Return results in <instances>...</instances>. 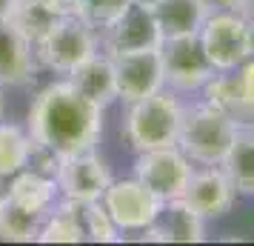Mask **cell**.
<instances>
[{
    "mask_svg": "<svg viewBox=\"0 0 254 246\" xmlns=\"http://www.w3.org/2000/svg\"><path fill=\"white\" fill-rule=\"evenodd\" d=\"M66 81H69L83 97H89L92 103L103 106V109L117 100L115 60H112V55H106L103 49L94 52L92 58H86L80 66H74V69L66 75Z\"/></svg>",
    "mask_w": 254,
    "mask_h": 246,
    "instance_id": "obj_15",
    "label": "cell"
},
{
    "mask_svg": "<svg viewBox=\"0 0 254 246\" xmlns=\"http://www.w3.org/2000/svg\"><path fill=\"white\" fill-rule=\"evenodd\" d=\"M115 83H117V100L134 103L149 94L166 89V75H163L160 46L157 49H140L115 55Z\"/></svg>",
    "mask_w": 254,
    "mask_h": 246,
    "instance_id": "obj_11",
    "label": "cell"
},
{
    "mask_svg": "<svg viewBox=\"0 0 254 246\" xmlns=\"http://www.w3.org/2000/svg\"><path fill=\"white\" fill-rule=\"evenodd\" d=\"M100 200L120 226V232H140V229L151 226L163 212V200L134 175L123 177V180L112 177V183L106 186Z\"/></svg>",
    "mask_w": 254,
    "mask_h": 246,
    "instance_id": "obj_9",
    "label": "cell"
},
{
    "mask_svg": "<svg viewBox=\"0 0 254 246\" xmlns=\"http://www.w3.org/2000/svg\"><path fill=\"white\" fill-rule=\"evenodd\" d=\"M40 215L20 209L6 192H0V241H12V244H32L37 241L40 232Z\"/></svg>",
    "mask_w": 254,
    "mask_h": 246,
    "instance_id": "obj_23",
    "label": "cell"
},
{
    "mask_svg": "<svg viewBox=\"0 0 254 246\" xmlns=\"http://www.w3.org/2000/svg\"><path fill=\"white\" fill-rule=\"evenodd\" d=\"M103 106L83 97L66 78L43 86L26 117V132L35 143L32 166L55 175L60 158L97 149L103 135Z\"/></svg>",
    "mask_w": 254,
    "mask_h": 246,
    "instance_id": "obj_1",
    "label": "cell"
},
{
    "mask_svg": "<svg viewBox=\"0 0 254 246\" xmlns=\"http://www.w3.org/2000/svg\"><path fill=\"white\" fill-rule=\"evenodd\" d=\"M151 14H154L157 29H160L163 40H166V37L197 35L208 9L203 0H157L151 6Z\"/></svg>",
    "mask_w": 254,
    "mask_h": 246,
    "instance_id": "obj_17",
    "label": "cell"
},
{
    "mask_svg": "<svg viewBox=\"0 0 254 246\" xmlns=\"http://www.w3.org/2000/svg\"><path fill=\"white\" fill-rule=\"evenodd\" d=\"M80 218L83 229H86V241H92V244H120L123 241V232L103 206V200L80 203Z\"/></svg>",
    "mask_w": 254,
    "mask_h": 246,
    "instance_id": "obj_24",
    "label": "cell"
},
{
    "mask_svg": "<svg viewBox=\"0 0 254 246\" xmlns=\"http://www.w3.org/2000/svg\"><path fill=\"white\" fill-rule=\"evenodd\" d=\"M126 106L128 109L120 123V135L134 155L177 143L186 112L183 94L172 92V89H160V92Z\"/></svg>",
    "mask_w": 254,
    "mask_h": 246,
    "instance_id": "obj_2",
    "label": "cell"
},
{
    "mask_svg": "<svg viewBox=\"0 0 254 246\" xmlns=\"http://www.w3.org/2000/svg\"><path fill=\"white\" fill-rule=\"evenodd\" d=\"M246 20H249V37H252V52H254V9L246 14Z\"/></svg>",
    "mask_w": 254,
    "mask_h": 246,
    "instance_id": "obj_29",
    "label": "cell"
},
{
    "mask_svg": "<svg viewBox=\"0 0 254 246\" xmlns=\"http://www.w3.org/2000/svg\"><path fill=\"white\" fill-rule=\"evenodd\" d=\"M234 135H237L234 120L203 97L197 103H186L177 146L189 155L194 166H220Z\"/></svg>",
    "mask_w": 254,
    "mask_h": 246,
    "instance_id": "obj_3",
    "label": "cell"
},
{
    "mask_svg": "<svg viewBox=\"0 0 254 246\" xmlns=\"http://www.w3.org/2000/svg\"><path fill=\"white\" fill-rule=\"evenodd\" d=\"M55 180H58L60 198L80 206V203H92V200L103 198L106 186L112 183V172H109L106 161L97 155V149H89V152L60 158L58 169H55Z\"/></svg>",
    "mask_w": 254,
    "mask_h": 246,
    "instance_id": "obj_10",
    "label": "cell"
},
{
    "mask_svg": "<svg viewBox=\"0 0 254 246\" xmlns=\"http://www.w3.org/2000/svg\"><path fill=\"white\" fill-rule=\"evenodd\" d=\"M183 200L200 218L211 221V218H223L231 212L237 200V189L223 166H200V169L194 166L189 186L183 192Z\"/></svg>",
    "mask_w": 254,
    "mask_h": 246,
    "instance_id": "obj_13",
    "label": "cell"
},
{
    "mask_svg": "<svg viewBox=\"0 0 254 246\" xmlns=\"http://www.w3.org/2000/svg\"><path fill=\"white\" fill-rule=\"evenodd\" d=\"M191 172H194V164L177 143L134 155V177L143 180L163 203L183 198Z\"/></svg>",
    "mask_w": 254,
    "mask_h": 246,
    "instance_id": "obj_7",
    "label": "cell"
},
{
    "mask_svg": "<svg viewBox=\"0 0 254 246\" xmlns=\"http://www.w3.org/2000/svg\"><path fill=\"white\" fill-rule=\"evenodd\" d=\"M131 3H140V6H149V9H151V6H154L157 0H131Z\"/></svg>",
    "mask_w": 254,
    "mask_h": 246,
    "instance_id": "obj_30",
    "label": "cell"
},
{
    "mask_svg": "<svg viewBox=\"0 0 254 246\" xmlns=\"http://www.w3.org/2000/svg\"><path fill=\"white\" fill-rule=\"evenodd\" d=\"M220 166L231 177L237 195H254V129H237Z\"/></svg>",
    "mask_w": 254,
    "mask_h": 246,
    "instance_id": "obj_20",
    "label": "cell"
},
{
    "mask_svg": "<svg viewBox=\"0 0 254 246\" xmlns=\"http://www.w3.org/2000/svg\"><path fill=\"white\" fill-rule=\"evenodd\" d=\"M63 14L49 6L46 0H14L12 12H9V20L14 23V29L35 46L43 37L49 35V29L58 23Z\"/></svg>",
    "mask_w": 254,
    "mask_h": 246,
    "instance_id": "obj_21",
    "label": "cell"
},
{
    "mask_svg": "<svg viewBox=\"0 0 254 246\" xmlns=\"http://www.w3.org/2000/svg\"><path fill=\"white\" fill-rule=\"evenodd\" d=\"M128 3L131 0H77L74 3V14L80 20H86L100 35L106 26H112L120 14L126 12Z\"/></svg>",
    "mask_w": 254,
    "mask_h": 246,
    "instance_id": "obj_25",
    "label": "cell"
},
{
    "mask_svg": "<svg viewBox=\"0 0 254 246\" xmlns=\"http://www.w3.org/2000/svg\"><path fill=\"white\" fill-rule=\"evenodd\" d=\"M160 60L166 75V89L177 94L203 92V86L211 81L214 66L208 63L200 35L186 37H166L160 40Z\"/></svg>",
    "mask_w": 254,
    "mask_h": 246,
    "instance_id": "obj_6",
    "label": "cell"
},
{
    "mask_svg": "<svg viewBox=\"0 0 254 246\" xmlns=\"http://www.w3.org/2000/svg\"><path fill=\"white\" fill-rule=\"evenodd\" d=\"M0 120H3V94H0Z\"/></svg>",
    "mask_w": 254,
    "mask_h": 246,
    "instance_id": "obj_31",
    "label": "cell"
},
{
    "mask_svg": "<svg viewBox=\"0 0 254 246\" xmlns=\"http://www.w3.org/2000/svg\"><path fill=\"white\" fill-rule=\"evenodd\" d=\"M157 223L166 232V244H200V241H206V218H200L183 198L163 203Z\"/></svg>",
    "mask_w": 254,
    "mask_h": 246,
    "instance_id": "obj_19",
    "label": "cell"
},
{
    "mask_svg": "<svg viewBox=\"0 0 254 246\" xmlns=\"http://www.w3.org/2000/svg\"><path fill=\"white\" fill-rule=\"evenodd\" d=\"M200 43L214 72H231L243 60L254 55L252 37H249V20L237 12H208L200 26Z\"/></svg>",
    "mask_w": 254,
    "mask_h": 246,
    "instance_id": "obj_5",
    "label": "cell"
},
{
    "mask_svg": "<svg viewBox=\"0 0 254 246\" xmlns=\"http://www.w3.org/2000/svg\"><path fill=\"white\" fill-rule=\"evenodd\" d=\"M160 40L163 35L151 9L140 3H128L126 12L100 32V49L112 58L126 55V52H140V49H157Z\"/></svg>",
    "mask_w": 254,
    "mask_h": 246,
    "instance_id": "obj_12",
    "label": "cell"
},
{
    "mask_svg": "<svg viewBox=\"0 0 254 246\" xmlns=\"http://www.w3.org/2000/svg\"><path fill=\"white\" fill-rule=\"evenodd\" d=\"M35 46L26 40L9 17L0 20V89L29 86L37 75Z\"/></svg>",
    "mask_w": 254,
    "mask_h": 246,
    "instance_id": "obj_14",
    "label": "cell"
},
{
    "mask_svg": "<svg viewBox=\"0 0 254 246\" xmlns=\"http://www.w3.org/2000/svg\"><path fill=\"white\" fill-rule=\"evenodd\" d=\"M203 97L234 120L237 129H254V55L231 72H214Z\"/></svg>",
    "mask_w": 254,
    "mask_h": 246,
    "instance_id": "obj_8",
    "label": "cell"
},
{
    "mask_svg": "<svg viewBox=\"0 0 254 246\" xmlns=\"http://www.w3.org/2000/svg\"><path fill=\"white\" fill-rule=\"evenodd\" d=\"M208 12H237L249 14L254 9V0H203Z\"/></svg>",
    "mask_w": 254,
    "mask_h": 246,
    "instance_id": "obj_26",
    "label": "cell"
},
{
    "mask_svg": "<svg viewBox=\"0 0 254 246\" xmlns=\"http://www.w3.org/2000/svg\"><path fill=\"white\" fill-rule=\"evenodd\" d=\"M94 52H100V35L77 14H63L49 29V35L40 43H35L37 66L55 72L60 78H66L74 66H80Z\"/></svg>",
    "mask_w": 254,
    "mask_h": 246,
    "instance_id": "obj_4",
    "label": "cell"
},
{
    "mask_svg": "<svg viewBox=\"0 0 254 246\" xmlns=\"http://www.w3.org/2000/svg\"><path fill=\"white\" fill-rule=\"evenodd\" d=\"M32 155H35L32 135L17 123L0 120V180H9L20 169L32 166Z\"/></svg>",
    "mask_w": 254,
    "mask_h": 246,
    "instance_id": "obj_22",
    "label": "cell"
},
{
    "mask_svg": "<svg viewBox=\"0 0 254 246\" xmlns=\"http://www.w3.org/2000/svg\"><path fill=\"white\" fill-rule=\"evenodd\" d=\"M12 6H14V0H0V20H3V17H9Z\"/></svg>",
    "mask_w": 254,
    "mask_h": 246,
    "instance_id": "obj_28",
    "label": "cell"
},
{
    "mask_svg": "<svg viewBox=\"0 0 254 246\" xmlns=\"http://www.w3.org/2000/svg\"><path fill=\"white\" fill-rule=\"evenodd\" d=\"M6 195H9L20 209L43 218V215L60 200V189H58L55 175H49L43 169H35V166H26L17 175L9 177Z\"/></svg>",
    "mask_w": 254,
    "mask_h": 246,
    "instance_id": "obj_16",
    "label": "cell"
},
{
    "mask_svg": "<svg viewBox=\"0 0 254 246\" xmlns=\"http://www.w3.org/2000/svg\"><path fill=\"white\" fill-rule=\"evenodd\" d=\"M49 6H55L60 14H74V3L77 0H46Z\"/></svg>",
    "mask_w": 254,
    "mask_h": 246,
    "instance_id": "obj_27",
    "label": "cell"
},
{
    "mask_svg": "<svg viewBox=\"0 0 254 246\" xmlns=\"http://www.w3.org/2000/svg\"><path fill=\"white\" fill-rule=\"evenodd\" d=\"M83 241H86V229H83L80 206L60 198L43 215L37 244H83Z\"/></svg>",
    "mask_w": 254,
    "mask_h": 246,
    "instance_id": "obj_18",
    "label": "cell"
}]
</instances>
